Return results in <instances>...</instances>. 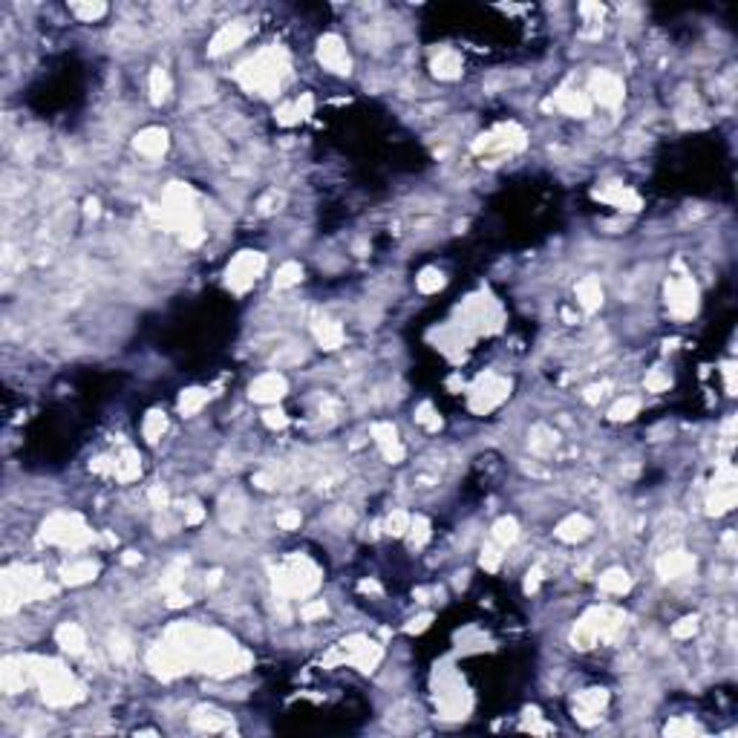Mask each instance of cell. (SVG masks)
Segmentation results:
<instances>
[{
  "instance_id": "36",
  "label": "cell",
  "mask_w": 738,
  "mask_h": 738,
  "mask_svg": "<svg viewBox=\"0 0 738 738\" xmlns=\"http://www.w3.org/2000/svg\"><path fill=\"white\" fill-rule=\"evenodd\" d=\"M407 531H410V516H407L404 511H395L390 519H386V534H393V536H404Z\"/></svg>"
},
{
  "instance_id": "41",
  "label": "cell",
  "mask_w": 738,
  "mask_h": 738,
  "mask_svg": "<svg viewBox=\"0 0 738 738\" xmlns=\"http://www.w3.org/2000/svg\"><path fill=\"white\" fill-rule=\"evenodd\" d=\"M499 562H502V554H499V548L488 546V548L482 551V566L488 568V571H496V568H499Z\"/></svg>"
},
{
  "instance_id": "21",
  "label": "cell",
  "mask_w": 738,
  "mask_h": 738,
  "mask_svg": "<svg viewBox=\"0 0 738 738\" xmlns=\"http://www.w3.org/2000/svg\"><path fill=\"white\" fill-rule=\"evenodd\" d=\"M139 473H142V464H139V453L136 450H124L119 459H115L113 476L119 482H133V479H139Z\"/></svg>"
},
{
  "instance_id": "5",
  "label": "cell",
  "mask_w": 738,
  "mask_h": 738,
  "mask_svg": "<svg viewBox=\"0 0 738 738\" xmlns=\"http://www.w3.org/2000/svg\"><path fill=\"white\" fill-rule=\"evenodd\" d=\"M666 297H669V309L675 318H692L695 309H698V288L692 286V280L681 277V280H672L666 286Z\"/></svg>"
},
{
  "instance_id": "40",
  "label": "cell",
  "mask_w": 738,
  "mask_h": 738,
  "mask_svg": "<svg viewBox=\"0 0 738 738\" xmlns=\"http://www.w3.org/2000/svg\"><path fill=\"white\" fill-rule=\"evenodd\" d=\"M666 386H669V378L664 372H657V369L646 375V390L649 393H660V390H666Z\"/></svg>"
},
{
  "instance_id": "54",
  "label": "cell",
  "mask_w": 738,
  "mask_h": 738,
  "mask_svg": "<svg viewBox=\"0 0 738 738\" xmlns=\"http://www.w3.org/2000/svg\"><path fill=\"white\" fill-rule=\"evenodd\" d=\"M136 559H139V557H136V554H133V551H130V554H127V557H124V562H127V566H133V562H136Z\"/></svg>"
},
{
  "instance_id": "49",
  "label": "cell",
  "mask_w": 738,
  "mask_h": 738,
  "mask_svg": "<svg viewBox=\"0 0 738 738\" xmlns=\"http://www.w3.org/2000/svg\"><path fill=\"white\" fill-rule=\"evenodd\" d=\"M202 516H205V511L199 508V505H190L188 514H185V522H188V525H197V522H199Z\"/></svg>"
},
{
  "instance_id": "47",
  "label": "cell",
  "mask_w": 738,
  "mask_h": 738,
  "mask_svg": "<svg viewBox=\"0 0 738 738\" xmlns=\"http://www.w3.org/2000/svg\"><path fill=\"white\" fill-rule=\"evenodd\" d=\"M539 577H542V568H539V566L528 571V580H525V591H528V594H531V591H536V586H539Z\"/></svg>"
},
{
  "instance_id": "38",
  "label": "cell",
  "mask_w": 738,
  "mask_h": 738,
  "mask_svg": "<svg viewBox=\"0 0 738 738\" xmlns=\"http://www.w3.org/2000/svg\"><path fill=\"white\" fill-rule=\"evenodd\" d=\"M72 9H75V15H79L81 21H99V17L107 12L104 3H75Z\"/></svg>"
},
{
  "instance_id": "1",
  "label": "cell",
  "mask_w": 738,
  "mask_h": 738,
  "mask_svg": "<svg viewBox=\"0 0 738 738\" xmlns=\"http://www.w3.org/2000/svg\"><path fill=\"white\" fill-rule=\"evenodd\" d=\"M286 67L283 61V52L277 49H265L260 52L257 58H251L248 64H243L240 69V79L248 90H263V92H271L277 84H280V69Z\"/></svg>"
},
{
  "instance_id": "29",
  "label": "cell",
  "mask_w": 738,
  "mask_h": 738,
  "mask_svg": "<svg viewBox=\"0 0 738 738\" xmlns=\"http://www.w3.org/2000/svg\"><path fill=\"white\" fill-rule=\"evenodd\" d=\"M516 536H519V525H516V519H511V516L499 519L493 525V539L499 542L502 548H508L511 542H516Z\"/></svg>"
},
{
  "instance_id": "6",
  "label": "cell",
  "mask_w": 738,
  "mask_h": 738,
  "mask_svg": "<svg viewBox=\"0 0 738 738\" xmlns=\"http://www.w3.org/2000/svg\"><path fill=\"white\" fill-rule=\"evenodd\" d=\"M318 58H320V64L326 69H332L338 75H346L349 67H352V61H349V55H346V47L338 35H323L320 38V44H318Z\"/></svg>"
},
{
  "instance_id": "34",
  "label": "cell",
  "mask_w": 738,
  "mask_h": 738,
  "mask_svg": "<svg viewBox=\"0 0 738 738\" xmlns=\"http://www.w3.org/2000/svg\"><path fill=\"white\" fill-rule=\"evenodd\" d=\"M640 410V401L637 398H623V401H617L614 407H612V421H629V418H634V413Z\"/></svg>"
},
{
  "instance_id": "52",
  "label": "cell",
  "mask_w": 738,
  "mask_h": 738,
  "mask_svg": "<svg viewBox=\"0 0 738 738\" xmlns=\"http://www.w3.org/2000/svg\"><path fill=\"white\" fill-rule=\"evenodd\" d=\"M724 378H727V390L735 393V366H732V363L724 366Z\"/></svg>"
},
{
  "instance_id": "27",
  "label": "cell",
  "mask_w": 738,
  "mask_h": 738,
  "mask_svg": "<svg viewBox=\"0 0 738 738\" xmlns=\"http://www.w3.org/2000/svg\"><path fill=\"white\" fill-rule=\"evenodd\" d=\"M205 401H208V393H205V390H197V386H193V390H185V393L179 395V413H182V416L199 413L202 407H205Z\"/></svg>"
},
{
  "instance_id": "4",
  "label": "cell",
  "mask_w": 738,
  "mask_h": 738,
  "mask_svg": "<svg viewBox=\"0 0 738 738\" xmlns=\"http://www.w3.org/2000/svg\"><path fill=\"white\" fill-rule=\"evenodd\" d=\"M263 265H265L263 254H257V251H243V254H237L228 265V286L234 291H245L251 283L257 280Z\"/></svg>"
},
{
  "instance_id": "45",
  "label": "cell",
  "mask_w": 738,
  "mask_h": 738,
  "mask_svg": "<svg viewBox=\"0 0 738 738\" xmlns=\"http://www.w3.org/2000/svg\"><path fill=\"white\" fill-rule=\"evenodd\" d=\"M265 424H268V427H286L288 418H286L280 410H268V413H265Z\"/></svg>"
},
{
  "instance_id": "24",
  "label": "cell",
  "mask_w": 738,
  "mask_h": 738,
  "mask_svg": "<svg viewBox=\"0 0 738 738\" xmlns=\"http://www.w3.org/2000/svg\"><path fill=\"white\" fill-rule=\"evenodd\" d=\"M190 724L197 727V730H208V732H217V730H225L228 727V721H225V718L217 710H205V707H199L197 712L190 715Z\"/></svg>"
},
{
  "instance_id": "8",
  "label": "cell",
  "mask_w": 738,
  "mask_h": 738,
  "mask_svg": "<svg viewBox=\"0 0 738 738\" xmlns=\"http://www.w3.org/2000/svg\"><path fill=\"white\" fill-rule=\"evenodd\" d=\"M603 614H606V612H597V609H594V612H589V614L577 623V629H574V634H571V643H574L577 649H591V646L597 643L600 632H603Z\"/></svg>"
},
{
  "instance_id": "3",
  "label": "cell",
  "mask_w": 738,
  "mask_h": 738,
  "mask_svg": "<svg viewBox=\"0 0 738 738\" xmlns=\"http://www.w3.org/2000/svg\"><path fill=\"white\" fill-rule=\"evenodd\" d=\"M41 539L55 542V546H67V548H81L92 539V531H87L84 519L79 514H55L44 522Z\"/></svg>"
},
{
  "instance_id": "46",
  "label": "cell",
  "mask_w": 738,
  "mask_h": 738,
  "mask_svg": "<svg viewBox=\"0 0 738 738\" xmlns=\"http://www.w3.org/2000/svg\"><path fill=\"white\" fill-rule=\"evenodd\" d=\"M675 732H695V724L692 721H672L666 727V735H675Z\"/></svg>"
},
{
  "instance_id": "33",
  "label": "cell",
  "mask_w": 738,
  "mask_h": 738,
  "mask_svg": "<svg viewBox=\"0 0 738 738\" xmlns=\"http://www.w3.org/2000/svg\"><path fill=\"white\" fill-rule=\"evenodd\" d=\"M557 444V436L548 430V427H536L534 430V438H531V450L534 453H548Z\"/></svg>"
},
{
  "instance_id": "16",
  "label": "cell",
  "mask_w": 738,
  "mask_h": 738,
  "mask_svg": "<svg viewBox=\"0 0 738 738\" xmlns=\"http://www.w3.org/2000/svg\"><path fill=\"white\" fill-rule=\"evenodd\" d=\"M58 646H61L64 652H69V655H81L84 646H87L84 629L75 626V623H64L61 629H58Z\"/></svg>"
},
{
  "instance_id": "25",
  "label": "cell",
  "mask_w": 738,
  "mask_h": 738,
  "mask_svg": "<svg viewBox=\"0 0 738 738\" xmlns=\"http://www.w3.org/2000/svg\"><path fill=\"white\" fill-rule=\"evenodd\" d=\"M17 666H21V660H15V657H9L3 664V689L6 692H21L26 678H29L26 669H17Z\"/></svg>"
},
{
  "instance_id": "50",
  "label": "cell",
  "mask_w": 738,
  "mask_h": 738,
  "mask_svg": "<svg viewBox=\"0 0 738 738\" xmlns=\"http://www.w3.org/2000/svg\"><path fill=\"white\" fill-rule=\"evenodd\" d=\"M150 502L156 505V508H162V505L167 502V493H165L162 488H153V491H150Z\"/></svg>"
},
{
  "instance_id": "51",
  "label": "cell",
  "mask_w": 738,
  "mask_h": 738,
  "mask_svg": "<svg viewBox=\"0 0 738 738\" xmlns=\"http://www.w3.org/2000/svg\"><path fill=\"white\" fill-rule=\"evenodd\" d=\"M427 623H430V614H424V617L413 620V623L407 626V632H424V629H427Z\"/></svg>"
},
{
  "instance_id": "7",
  "label": "cell",
  "mask_w": 738,
  "mask_h": 738,
  "mask_svg": "<svg viewBox=\"0 0 738 738\" xmlns=\"http://www.w3.org/2000/svg\"><path fill=\"white\" fill-rule=\"evenodd\" d=\"M591 92H594V99H597L600 104L617 107L620 101H623V81H620L617 75L600 69V72L591 75Z\"/></svg>"
},
{
  "instance_id": "20",
  "label": "cell",
  "mask_w": 738,
  "mask_h": 738,
  "mask_svg": "<svg viewBox=\"0 0 738 738\" xmlns=\"http://www.w3.org/2000/svg\"><path fill=\"white\" fill-rule=\"evenodd\" d=\"M95 574H99V562H92V559L72 562V566H67V568L61 571V577H64L67 586H81V582H90Z\"/></svg>"
},
{
  "instance_id": "35",
  "label": "cell",
  "mask_w": 738,
  "mask_h": 738,
  "mask_svg": "<svg viewBox=\"0 0 738 738\" xmlns=\"http://www.w3.org/2000/svg\"><path fill=\"white\" fill-rule=\"evenodd\" d=\"M441 286H444V277H441L438 268H424L421 271V277H418V288L421 291H427V295H430V291H438Z\"/></svg>"
},
{
  "instance_id": "43",
  "label": "cell",
  "mask_w": 738,
  "mask_h": 738,
  "mask_svg": "<svg viewBox=\"0 0 738 738\" xmlns=\"http://www.w3.org/2000/svg\"><path fill=\"white\" fill-rule=\"evenodd\" d=\"M277 525L286 528V531L297 528V525H300V511H286V514H280V516H277Z\"/></svg>"
},
{
  "instance_id": "19",
  "label": "cell",
  "mask_w": 738,
  "mask_h": 738,
  "mask_svg": "<svg viewBox=\"0 0 738 738\" xmlns=\"http://www.w3.org/2000/svg\"><path fill=\"white\" fill-rule=\"evenodd\" d=\"M589 531H591V522L586 516H577V514L568 516V519H562L559 525H557V536L562 542H577L582 536H589Z\"/></svg>"
},
{
  "instance_id": "23",
  "label": "cell",
  "mask_w": 738,
  "mask_h": 738,
  "mask_svg": "<svg viewBox=\"0 0 738 738\" xmlns=\"http://www.w3.org/2000/svg\"><path fill=\"white\" fill-rule=\"evenodd\" d=\"M710 514H724L735 505V484H724V482H715V493L710 496Z\"/></svg>"
},
{
  "instance_id": "53",
  "label": "cell",
  "mask_w": 738,
  "mask_h": 738,
  "mask_svg": "<svg viewBox=\"0 0 738 738\" xmlns=\"http://www.w3.org/2000/svg\"><path fill=\"white\" fill-rule=\"evenodd\" d=\"M188 603V594H182V591H170V600H167V606H185Z\"/></svg>"
},
{
  "instance_id": "42",
  "label": "cell",
  "mask_w": 738,
  "mask_h": 738,
  "mask_svg": "<svg viewBox=\"0 0 738 738\" xmlns=\"http://www.w3.org/2000/svg\"><path fill=\"white\" fill-rule=\"evenodd\" d=\"M277 122H280V124H295V122H300L297 107H295V104H286V107H280V110H277Z\"/></svg>"
},
{
  "instance_id": "11",
  "label": "cell",
  "mask_w": 738,
  "mask_h": 738,
  "mask_svg": "<svg viewBox=\"0 0 738 738\" xmlns=\"http://www.w3.org/2000/svg\"><path fill=\"white\" fill-rule=\"evenodd\" d=\"M695 568V557L684 554V551H672V554H664L657 559V574L664 580H678Z\"/></svg>"
},
{
  "instance_id": "32",
  "label": "cell",
  "mask_w": 738,
  "mask_h": 738,
  "mask_svg": "<svg viewBox=\"0 0 738 738\" xmlns=\"http://www.w3.org/2000/svg\"><path fill=\"white\" fill-rule=\"evenodd\" d=\"M300 277H303V268L297 265V263H286L280 271H277V277H274V286L277 288H288V286H295V283H300Z\"/></svg>"
},
{
  "instance_id": "12",
  "label": "cell",
  "mask_w": 738,
  "mask_h": 738,
  "mask_svg": "<svg viewBox=\"0 0 738 738\" xmlns=\"http://www.w3.org/2000/svg\"><path fill=\"white\" fill-rule=\"evenodd\" d=\"M136 150H139L142 156H147V159L162 156V153L167 150V133L159 130V127H147V130H142L139 136H136Z\"/></svg>"
},
{
  "instance_id": "22",
  "label": "cell",
  "mask_w": 738,
  "mask_h": 738,
  "mask_svg": "<svg viewBox=\"0 0 738 738\" xmlns=\"http://www.w3.org/2000/svg\"><path fill=\"white\" fill-rule=\"evenodd\" d=\"M600 589L606 594H626L632 589V577L623 568H609L603 577H600Z\"/></svg>"
},
{
  "instance_id": "48",
  "label": "cell",
  "mask_w": 738,
  "mask_h": 738,
  "mask_svg": "<svg viewBox=\"0 0 738 738\" xmlns=\"http://www.w3.org/2000/svg\"><path fill=\"white\" fill-rule=\"evenodd\" d=\"M113 657H119V660L130 657V646H127V640H113Z\"/></svg>"
},
{
  "instance_id": "18",
  "label": "cell",
  "mask_w": 738,
  "mask_h": 738,
  "mask_svg": "<svg viewBox=\"0 0 738 738\" xmlns=\"http://www.w3.org/2000/svg\"><path fill=\"white\" fill-rule=\"evenodd\" d=\"M577 300H580V306L586 309V312H597L600 303H603V288H600V283L594 277L580 280L577 283Z\"/></svg>"
},
{
  "instance_id": "2",
  "label": "cell",
  "mask_w": 738,
  "mask_h": 738,
  "mask_svg": "<svg viewBox=\"0 0 738 738\" xmlns=\"http://www.w3.org/2000/svg\"><path fill=\"white\" fill-rule=\"evenodd\" d=\"M318 582H320V574L318 568L309 562L306 557H295L288 562L286 568L277 571L274 577V589L283 594V597H306V594H312L318 589Z\"/></svg>"
},
{
  "instance_id": "13",
  "label": "cell",
  "mask_w": 738,
  "mask_h": 738,
  "mask_svg": "<svg viewBox=\"0 0 738 738\" xmlns=\"http://www.w3.org/2000/svg\"><path fill=\"white\" fill-rule=\"evenodd\" d=\"M248 38V29L243 24H228L217 32V38L211 41V55H222L228 49H237L243 41Z\"/></svg>"
},
{
  "instance_id": "10",
  "label": "cell",
  "mask_w": 738,
  "mask_h": 738,
  "mask_svg": "<svg viewBox=\"0 0 738 738\" xmlns=\"http://www.w3.org/2000/svg\"><path fill=\"white\" fill-rule=\"evenodd\" d=\"M372 438L381 448V453L386 456V461H401L404 459V448L398 441V433L393 424H372Z\"/></svg>"
},
{
  "instance_id": "17",
  "label": "cell",
  "mask_w": 738,
  "mask_h": 738,
  "mask_svg": "<svg viewBox=\"0 0 738 738\" xmlns=\"http://www.w3.org/2000/svg\"><path fill=\"white\" fill-rule=\"evenodd\" d=\"M433 72L438 75V79H444V81L459 79V75H461V58H459L453 49L438 52V55L433 58Z\"/></svg>"
},
{
  "instance_id": "39",
  "label": "cell",
  "mask_w": 738,
  "mask_h": 738,
  "mask_svg": "<svg viewBox=\"0 0 738 738\" xmlns=\"http://www.w3.org/2000/svg\"><path fill=\"white\" fill-rule=\"evenodd\" d=\"M698 632V617H684L681 623H678L675 629H672V634L678 637V640H687V637H692Z\"/></svg>"
},
{
  "instance_id": "26",
  "label": "cell",
  "mask_w": 738,
  "mask_h": 738,
  "mask_svg": "<svg viewBox=\"0 0 738 738\" xmlns=\"http://www.w3.org/2000/svg\"><path fill=\"white\" fill-rule=\"evenodd\" d=\"M315 335L323 343V349H338L343 343V329L338 323H332V320H320L315 326Z\"/></svg>"
},
{
  "instance_id": "9",
  "label": "cell",
  "mask_w": 738,
  "mask_h": 738,
  "mask_svg": "<svg viewBox=\"0 0 738 738\" xmlns=\"http://www.w3.org/2000/svg\"><path fill=\"white\" fill-rule=\"evenodd\" d=\"M283 395H286V378L277 372H265L251 384V398L260 401V404H274Z\"/></svg>"
},
{
  "instance_id": "14",
  "label": "cell",
  "mask_w": 738,
  "mask_h": 738,
  "mask_svg": "<svg viewBox=\"0 0 738 738\" xmlns=\"http://www.w3.org/2000/svg\"><path fill=\"white\" fill-rule=\"evenodd\" d=\"M554 104H557L562 113H568V115H589V113H591L589 95H586V92H574V90H559V92L554 95Z\"/></svg>"
},
{
  "instance_id": "30",
  "label": "cell",
  "mask_w": 738,
  "mask_h": 738,
  "mask_svg": "<svg viewBox=\"0 0 738 738\" xmlns=\"http://www.w3.org/2000/svg\"><path fill=\"white\" fill-rule=\"evenodd\" d=\"M597 197H600V199H609V202H614V205H620V208H626V211H637V208H640V199L634 197L632 190H626V188H623V190H620V188H617V190H597Z\"/></svg>"
},
{
  "instance_id": "28",
  "label": "cell",
  "mask_w": 738,
  "mask_h": 738,
  "mask_svg": "<svg viewBox=\"0 0 738 738\" xmlns=\"http://www.w3.org/2000/svg\"><path fill=\"white\" fill-rule=\"evenodd\" d=\"M167 92H170V79H167V72L162 67H156L150 72V99H153V104H162L167 99Z\"/></svg>"
},
{
  "instance_id": "31",
  "label": "cell",
  "mask_w": 738,
  "mask_h": 738,
  "mask_svg": "<svg viewBox=\"0 0 738 738\" xmlns=\"http://www.w3.org/2000/svg\"><path fill=\"white\" fill-rule=\"evenodd\" d=\"M165 413H159V410H153V413H147V418H145V438L147 441H159L162 438V433H165Z\"/></svg>"
},
{
  "instance_id": "44",
  "label": "cell",
  "mask_w": 738,
  "mask_h": 738,
  "mask_svg": "<svg viewBox=\"0 0 738 738\" xmlns=\"http://www.w3.org/2000/svg\"><path fill=\"white\" fill-rule=\"evenodd\" d=\"M300 614H303V620H315V617H323V614H326V603H323V600H318V603L306 606V609H303Z\"/></svg>"
},
{
  "instance_id": "37",
  "label": "cell",
  "mask_w": 738,
  "mask_h": 738,
  "mask_svg": "<svg viewBox=\"0 0 738 738\" xmlns=\"http://www.w3.org/2000/svg\"><path fill=\"white\" fill-rule=\"evenodd\" d=\"M410 531H413V536H410V542L416 548H421L424 542H427V536H430V525H427V519H421V516H416V519H410Z\"/></svg>"
},
{
  "instance_id": "15",
  "label": "cell",
  "mask_w": 738,
  "mask_h": 738,
  "mask_svg": "<svg viewBox=\"0 0 738 738\" xmlns=\"http://www.w3.org/2000/svg\"><path fill=\"white\" fill-rule=\"evenodd\" d=\"M577 704H580V712H577V718L582 724H594L597 721V712H600V707L606 704V692L603 689H589V692H580L577 695Z\"/></svg>"
}]
</instances>
